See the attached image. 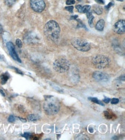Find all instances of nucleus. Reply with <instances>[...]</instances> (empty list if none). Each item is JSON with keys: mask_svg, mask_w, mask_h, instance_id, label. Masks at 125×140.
<instances>
[{"mask_svg": "<svg viewBox=\"0 0 125 140\" xmlns=\"http://www.w3.org/2000/svg\"><path fill=\"white\" fill-rule=\"evenodd\" d=\"M61 29L59 24L55 21L50 20L46 23L44 27V33L48 39L57 41L60 36Z\"/></svg>", "mask_w": 125, "mask_h": 140, "instance_id": "obj_1", "label": "nucleus"}, {"mask_svg": "<svg viewBox=\"0 0 125 140\" xmlns=\"http://www.w3.org/2000/svg\"><path fill=\"white\" fill-rule=\"evenodd\" d=\"M43 108L47 114L53 115L58 113L60 108V104L58 100L53 96L46 97Z\"/></svg>", "mask_w": 125, "mask_h": 140, "instance_id": "obj_2", "label": "nucleus"}, {"mask_svg": "<svg viewBox=\"0 0 125 140\" xmlns=\"http://www.w3.org/2000/svg\"><path fill=\"white\" fill-rule=\"evenodd\" d=\"M70 63L66 59L59 58L54 62L53 67L54 70L59 73H64L70 68Z\"/></svg>", "mask_w": 125, "mask_h": 140, "instance_id": "obj_3", "label": "nucleus"}, {"mask_svg": "<svg viewBox=\"0 0 125 140\" xmlns=\"http://www.w3.org/2000/svg\"><path fill=\"white\" fill-rule=\"evenodd\" d=\"M92 63L98 69H104L108 67L110 63V59L107 57L102 55H97L93 57Z\"/></svg>", "mask_w": 125, "mask_h": 140, "instance_id": "obj_4", "label": "nucleus"}, {"mask_svg": "<svg viewBox=\"0 0 125 140\" xmlns=\"http://www.w3.org/2000/svg\"><path fill=\"white\" fill-rule=\"evenodd\" d=\"M73 47L81 52H87L91 49V44L87 40L81 38H74L71 41Z\"/></svg>", "mask_w": 125, "mask_h": 140, "instance_id": "obj_5", "label": "nucleus"}, {"mask_svg": "<svg viewBox=\"0 0 125 140\" xmlns=\"http://www.w3.org/2000/svg\"><path fill=\"white\" fill-rule=\"evenodd\" d=\"M30 6L33 11L40 13L45 10L46 4L44 0H30Z\"/></svg>", "mask_w": 125, "mask_h": 140, "instance_id": "obj_6", "label": "nucleus"}, {"mask_svg": "<svg viewBox=\"0 0 125 140\" xmlns=\"http://www.w3.org/2000/svg\"><path fill=\"white\" fill-rule=\"evenodd\" d=\"M93 77L97 82H107L110 80L109 75L101 71H95L93 74Z\"/></svg>", "mask_w": 125, "mask_h": 140, "instance_id": "obj_7", "label": "nucleus"}, {"mask_svg": "<svg viewBox=\"0 0 125 140\" xmlns=\"http://www.w3.org/2000/svg\"><path fill=\"white\" fill-rule=\"evenodd\" d=\"M6 46H7L8 50L9 51L10 55L11 56L12 58L13 59L19 62V63H22V60H20V59L19 57V56H18L16 51L15 47L13 43L10 42V41L6 43Z\"/></svg>", "mask_w": 125, "mask_h": 140, "instance_id": "obj_8", "label": "nucleus"}, {"mask_svg": "<svg viewBox=\"0 0 125 140\" xmlns=\"http://www.w3.org/2000/svg\"><path fill=\"white\" fill-rule=\"evenodd\" d=\"M113 30L116 33L119 35L123 34L125 32V21L121 20L117 21L113 27Z\"/></svg>", "mask_w": 125, "mask_h": 140, "instance_id": "obj_9", "label": "nucleus"}, {"mask_svg": "<svg viewBox=\"0 0 125 140\" xmlns=\"http://www.w3.org/2000/svg\"><path fill=\"white\" fill-rule=\"evenodd\" d=\"M105 22L104 20L101 19L100 20H99L95 26L96 29L99 31H103L104 29V28H105Z\"/></svg>", "mask_w": 125, "mask_h": 140, "instance_id": "obj_10", "label": "nucleus"}, {"mask_svg": "<svg viewBox=\"0 0 125 140\" xmlns=\"http://www.w3.org/2000/svg\"><path fill=\"white\" fill-rule=\"evenodd\" d=\"M9 77H10V76L8 72L2 74L1 75V76H0V79H1V84H4L6 83V82L8 81V80L9 79Z\"/></svg>", "mask_w": 125, "mask_h": 140, "instance_id": "obj_11", "label": "nucleus"}, {"mask_svg": "<svg viewBox=\"0 0 125 140\" xmlns=\"http://www.w3.org/2000/svg\"><path fill=\"white\" fill-rule=\"evenodd\" d=\"M39 118H40L39 116L36 114H30V115L28 116V120L30 121H32V122L38 121Z\"/></svg>", "mask_w": 125, "mask_h": 140, "instance_id": "obj_12", "label": "nucleus"}, {"mask_svg": "<svg viewBox=\"0 0 125 140\" xmlns=\"http://www.w3.org/2000/svg\"><path fill=\"white\" fill-rule=\"evenodd\" d=\"M93 10H94L95 13L98 15H100L102 14V13H103L102 8H101L100 6H98V5L93 6Z\"/></svg>", "mask_w": 125, "mask_h": 140, "instance_id": "obj_13", "label": "nucleus"}, {"mask_svg": "<svg viewBox=\"0 0 125 140\" xmlns=\"http://www.w3.org/2000/svg\"><path fill=\"white\" fill-rule=\"evenodd\" d=\"M88 99L91 100L92 102L97 103L98 105H100L102 106H105V105H104V103L101 102V101L98 100L96 98H88Z\"/></svg>", "mask_w": 125, "mask_h": 140, "instance_id": "obj_14", "label": "nucleus"}, {"mask_svg": "<svg viewBox=\"0 0 125 140\" xmlns=\"http://www.w3.org/2000/svg\"><path fill=\"white\" fill-rule=\"evenodd\" d=\"M90 9L91 6H89V5H85V6H82L81 13H87L88 12L90 11Z\"/></svg>", "mask_w": 125, "mask_h": 140, "instance_id": "obj_15", "label": "nucleus"}, {"mask_svg": "<svg viewBox=\"0 0 125 140\" xmlns=\"http://www.w3.org/2000/svg\"><path fill=\"white\" fill-rule=\"evenodd\" d=\"M104 113H105V117L107 119V120H111V119L113 118L114 114H111L110 112H108V111H105V112H104Z\"/></svg>", "mask_w": 125, "mask_h": 140, "instance_id": "obj_16", "label": "nucleus"}, {"mask_svg": "<svg viewBox=\"0 0 125 140\" xmlns=\"http://www.w3.org/2000/svg\"><path fill=\"white\" fill-rule=\"evenodd\" d=\"M93 20H94V16L92 14H91L90 16L88 17V23L91 27H93Z\"/></svg>", "mask_w": 125, "mask_h": 140, "instance_id": "obj_17", "label": "nucleus"}, {"mask_svg": "<svg viewBox=\"0 0 125 140\" xmlns=\"http://www.w3.org/2000/svg\"><path fill=\"white\" fill-rule=\"evenodd\" d=\"M17 0H5V3L7 5H8V6H12L16 2Z\"/></svg>", "mask_w": 125, "mask_h": 140, "instance_id": "obj_18", "label": "nucleus"}, {"mask_svg": "<svg viewBox=\"0 0 125 140\" xmlns=\"http://www.w3.org/2000/svg\"><path fill=\"white\" fill-rule=\"evenodd\" d=\"M16 44L17 46L19 48H22L23 46V43L21 40L19 39V38H17V39L16 40Z\"/></svg>", "mask_w": 125, "mask_h": 140, "instance_id": "obj_19", "label": "nucleus"}, {"mask_svg": "<svg viewBox=\"0 0 125 140\" xmlns=\"http://www.w3.org/2000/svg\"><path fill=\"white\" fill-rule=\"evenodd\" d=\"M22 136L23 137H24V138H25L27 139H28L31 138L32 134H31L30 133H24V134H22Z\"/></svg>", "mask_w": 125, "mask_h": 140, "instance_id": "obj_20", "label": "nucleus"}, {"mask_svg": "<svg viewBox=\"0 0 125 140\" xmlns=\"http://www.w3.org/2000/svg\"><path fill=\"white\" fill-rule=\"evenodd\" d=\"M8 122H10V123H13V122H14L16 120V118L15 117V116L13 115H10L9 116V118H8Z\"/></svg>", "mask_w": 125, "mask_h": 140, "instance_id": "obj_21", "label": "nucleus"}, {"mask_svg": "<svg viewBox=\"0 0 125 140\" xmlns=\"http://www.w3.org/2000/svg\"><path fill=\"white\" fill-rule=\"evenodd\" d=\"M110 102L112 104L116 105V104H117V103H119V99H118V98H113V99H112L110 100Z\"/></svg>", "mask_w": 125, "mask_h": 140, "instance_id": "obj_22", "label": "nucleus"}, {"mask_svg": "<svg viewBox=\"0 0 125 140\" xmlns=\"http://www.w3.org/2000/svg\"><path fill=\"white\" fill-rule=\"evenodd\" d=\"M73 6H67L65 7V9H66V10H67V11L70 12V13H73Z\"/></svg>", "mask_w": 125, "mask_h": 140, "instance_id": "obj_23", "label": "nucleus"}, {"mask_svg": "<svg viewBox=\"0 0 125 140\" xmlns=\"http://www.w3.org/2000/svg\"><path fill=\"white\" fill-rule=\"evenodd\" d=\"M66 4L67 5H73L75 4V1L74 0H67L66 2Z\"/></svg>", "mask_w": 125, "mask_h": 140, "instance_id": "obj_24", "label": "nucleus"}, {"mask_svg": "<svg viewBox=\"0 0 125 140\" xmlns=\"http://www.w3.org/2000/svg\"><path fill=\"white\" fill-rule=\"evenodd\" d=\"M80 138H79V139H89L88 137L87 136L84 135V134H81V135H80Z\"/></svg>", "mask_w": 125, "mask_h": 140, "instance_id": "obj_25", "label": "nucleus"}, {"mask_svg": "<svg viewBox=\"0 0 125 140\" xmlns=\"http://www.w3.org/2000/svg\"><path fill=\"white\" fill-rule=\"evenodd\" d=\"M75 7H76V9H77L78 12H79V13H81V9H82V6L81 5H77L76 6H75Z\"/></svg>", "mask_w": 125, "mask_h": 140, "instance_id": "obj_26", "label": "nucleus"}, {"mask_svg": "<svg viewBox=\"0 0 125 140\" xmlns=\"http://www.w3.org/2000/svg\"><path fill=\"white\" fill-rule=\"evenodd\" d=\"M113 5H114V2H111L110 4H108V5H107V6H106V8L108 10L111 6H113Z\"/></svg>", "mask_w": 125, "mask_h": 140, "instance_id": "obj_27", "label": "nucleus"}, {"mask_svg": "<svg viewBox=\"0 0 125 140\" xmlns=\"http://www.w3.org/2000/svg\"><path fill=\"white\" fill-rule=\"evenodd\" d=\"M95 1L99 4H105V2L103 0H95Z\"/></svg>", "mask_w": 125, "mask_h": 140, "instance_id": "obj_28", "label": "nucleus"}, {"mask_svg": "<svg viewBox=\"0 0 125 140\" xmlns=\"http://www.w3.org/2000/svg\"><path fill=\"white\" fill-rule=\"evenodd\" d=\"M12 68H14L15 70H16V71H17V73L18 74H22V75H23V72H22V71H20V70H19V69H18V68H15V67H12Z\"/></svg>", "mask_w": 125, "mask_h": 140, "instance_id": "obj_29", "label": "nucleus"}, {"mask_svg": "<svg viewBox=\"0 0 125 140\" xmlns=\"http://www.w3.org/2000/svg\"><path fill=\"white\" fill-rule=\"evenodd\" d=\"M110 100H111V99H110V98H105V99H104V102H105L106 103H109V102H110Z\"/></svg>", "mask_w": 125, "mask_h": 140, "instance_id": "obj_30", "label": "nucleus"}, {"mask_svg": "<svg viewBox=\"0 0 125 140\" xmlns=\"http://www.w3.org/2000/svg\"><path fill=\"white\" fill-rule=\"evenodd\" d=\"M0 93H1V94H2V95L3 96V97H5V94L4 93V91L2 90V89H0Z\"/></svg>", "mask_w": 125, "mask_h": 140, "instance_id": "obj_31", "label": "nucleus"}, {"mask_svg": "<svg viewBox=\"0 0 125 140\" xmlns=\"http://www.w3.org/2000/svg\"><path fill=\"white\" fill-rule=\"evenodd\" d=\"M20 119V121H22V122H27V120H25V119H23V118H19Z\"/></svg>", "mask_w": 125, "mask_h": 140, "instance_id": "obj_32", "label": "nucleus"}, {"mask_svg": "<svg viewBox=\"0 0 125 140\" xmlns=\"http://www.w3.org/2000/svg\"><path fill=\"white\" fill-rule=\"evenodd\" d=\"M2 31H3V29H2V27L1 25L0 24V33H1L2 32Z\"/></svg>", "mask_w": 125, "mask_h": 140, "instance_id": "obj_33", "label": "nucleus"}, {"mask_svg": "<svg viewBox=\"0 0 125 140\" xmlns=\"http://www.w3.org/2000/svg\"><path fill=\"white\" fill-rule=\"evenodd\" d=\"M117 1H123V0H117Z\"/></svg>", "mask_w": 125, "mask_h": 140, "instance_id": "obj_34", "label": "nucleus"}, {"mask_svg": "<svg viewBox=\"0 0 125 140\" xmlns=\"http://www.w3.org/2000/svg\"><path fill=\"white\" fill-rule=\"evenodd\" d=\"M1 57H2L1 55H0V59H1Z\"/></svg>", "mask_w": 125, "mask_h": 140, "instance_id": "obj_35", "label": "nucleus"}]
</instances>
